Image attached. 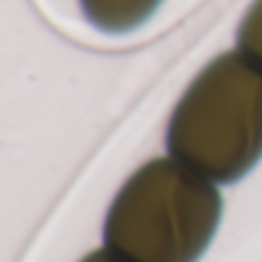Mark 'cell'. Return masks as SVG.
Instances as JSON below:
<instances>
[{"mask_svg": "<svg viewBox=\"0 0 262 262\" xmlns=\"http://www.w3.org/2000/svg\"><path fill=\"white\" fill-rule=\"evenodd\" d=\"M161 0H81L88 21L104 32H129L143 26Z\"/></svg>", "mask_w": 262, "mask_h": 262, "instance_id": "3", "label": "cell"}, {"mask_svg": "<svg viewBox=\"0 0 262 262\" xmlns=\"http://www.w3.org/2000/svg\"><path fill=\"white\" fill-rule=\"evenodd\" d=\"M237 49L262 64V0H253L237 28Z\"/></svg>", "mask_w": 262, "mask_h": 262, "instance_id": "4", "label": "cell"}, {"mask_svg": "<svg viewBox=\"0 0 262 262\" xmlns=\"http://www.w3.org/2000/svg\"><path fill=\"white\" fill-rule=\"evenodd\" d=\"M221 214L216 182L175 157L152 159L118 191L106 214L104 242L127 262H198Z\"/></svg>", "mask_w": 262, "mask_h": 262, "instance_id": "1", "label": "cell"}, {"mask_svg": "<svg viewBox=\"0 0 262 262\" xmlns=\"http://www.w3.org/2000/svg\"><path fill=\"white\" fill-rule=\"evenodd\" d=\"M81 262H127V260L120 258V255L113 253L111 249H99V251H92L90 255H85Z\"/></svg>", "mask_w": 262, "mask_h": 262, "instance_id": "5", "label": "cell"}, {"mask_svg": "<svg viewBox=\"0 0 262 262\" xmlns=\"http://www.w3.org/2000/svg\"><path fill=\"white\" fill-rule=\"evenodd\" d=\"M168 149L216 184L249 175L262 159V64L239 49L214 58L172 111Z\"/></svg>", "mask_w": 262, "mask_h": 262, "instance_id": "2", "label": "cell"}]
</instances>
